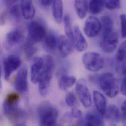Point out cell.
Segmentation results:
<instances>
[{
    "label": "cell",
    "mask_w": 126,
    "mask_h": 126,
    "mask_svg": "<svg viewBox=\"0 0 126 126\" xmlns=\"http://www.w3.org/2000/svg\"><path fill=\"white\" fill-rule=\"evenodd\" d=\"M28 72L26 67H23L18 71L16 76L14 86L16 90L23 93L26 92L28 89L27 81Z\"/></svg>",
    "instance_id": "11"
},
{
    "label": "cell",
    "mask_w": 126,
    "mask_h": 126,
    "mask_svg": "<svg viewBox=\"0 0 126 126\" xmlns=\"http://www.w3.org/2000/svg\"><path fill=\"white\" fill-rule=\"evenodd\" d=\"M76 49L81 52L85 51L87 48V43L81 33L79 28L75 26L73 28V41Z\"/></svg>",
    "instance_id": "13"
},
{
    "label": "cell",
    "mask_w": 126,
    "mask_h": 126,
    "mask_svg": "<svg viewBox=\"0 0 126 126\" xmlns=\"http://www.w3.org/2000/svg\"><path fill=\"white\" fill-rule=\"evenodd\" d=\"M82 62L85 68L92 72L102 69L104 65V60L102 56L96 52H87L83 55Z\"/></svg>",
    "instance_id": "5"
},
{
    "label": "cell",
    "mask_w": 126,
    "mask_h": 126,
    "mask_svg": "<svg viewBox=\"0 0 126 126\" xmlns=\"http://www.w3.org/2000/svg\"><path fill=\"white\" fill-rule=\"evenodd\" d=\"M3 110L5 115L13 123L22 124L27 116L26 112L19 108L18 104L9 105L3 103Z\"/></svg>",
    "instance_id": "6"
},
{
    "label": "cell",
    "mask_w": 126,
    "mask_h": 126,
    "mask_svg": "<svg viewBox=\"0 0 126 126\" xmlns=\"http://www.w3.org/2000/svg\"><path fill=\"white\" fill-rule=\"evenodd\" d=\"M110 126H117L116 125H115V124H112V125H110Z\"/></svg>",
    "instance_id": "39"
},
{
    "label": "cell",
    "mask_w": 126,
    "mask_h": 126,
    "mask_svg": "<svg viewBox=\"0 0 126 126\" xmlns=\"http://www.w3.org/2000/svg\"><path fill=\"white\" fill-rule=\"evenodd\" d=\"M88 2L87 0H78L75 1V7L78 16L81 19H84L87 14L88 9Z\"/></svg>",
    "instance_id": "22"
},
{
    "label": "cell",
    "mask_w": 126,
    "mask_h": 126,
    "mask_svg": "<svg viewBox=\"0 0 126 126\" xmlns=\"http://www.w3.org/2000/svg\"><path fill=\"white\" fill-rule=\"evenodd\" d=\"M93 100L99 113L104 115L107 110V101L105 96L100 92L95 90L93 92Z\"/></svg>",
    "instance_id": "17"
},
{
    "label": "cell",
    "mask_w": 126,
    "mask_h": 126,
    "mask_svg": "<svg viewBox=\"0 0 126 126\" xmlns=\"http://www.w3.org/2000/svg\"><path fill=\"white\" fill-rule=\"evenodd\" d=\"M20 7L23 16L26 20H32L35 15V8L32 0H22Z\"/></svg>",
    "instance_id": "16"
},
{
    "label": "cell",
    "mask_w": 126,
    "mask_h": 126,
    "mask_svg": "<svg viewBox=\"0 0 126 126\" xmlns=\"http://www.w3.org/2000/svg\"><path fill=\"white\" fill-rule=\"evenodd\" d=\"M44 69L39 81V91L40 95L44 96L47 94L49 89L53 74L55 68L54 60L49 55L43 58Z\"/></svg>",
    "instance_id": "2"
},
{
    "label": "cell",
    "mask_w": 126,
    "mask_h": 126,
    "mask_svg": "<svg viewBox=\"0 0 126 126\" xmlns=\"http://www.w3.org/2000/svg\"><path fill=\"white\" fill-rule=\"evenodd\" d=\"M105 5L110 10L119 9L121 7V2L118 0H110L105 1Z\"/></svg>",
    "instance_id": "29"
},
{
    "label": "cell",
    "mask_w": 126,
    "mask_h": 126,
    "mask_svg": "<svg viewBox=\"0 0 126 126\" xmlns=\"http://www.w3.org/2000/svg\"><path fill=\"white\" fill-rule=\"evenodd\" d=\"M126 101H125L122 105V107H121V110H122V116L123 117V118L124 119V120L126 119Z\"/></svg>",
    "instance_id": "35"
},
{
    "label": "cell",
    "mask_w": 126,
    "mask_h": 126,
    "mask_svg": "<svg viewBox=\"0 0 126 126\" xmlns=\"http://www.w3.org/2000/svg\"><path fill=\"white\" fill-rule=\"evenodd\" d=\"M53 14L56 22L60 24L63 17V5L62 0H53L52 3Z\"/></svg>",
    "instance_id": "21"
},
{
    "label": "cell",
    "mask_w": 126,
    "mask_h": 126,
    "mask_svg": "<svg viewBox=\"0 0 126 126\" xmlns=\"http://www.w3.org/2000/svg\"><path fill=\"white\" fill-rule=\"evenodd\" d=\"M24 34L21 30L14 29L7 34L6 37V43L9 46H15L22 40Z\"/></svg>",
    "instance_id": "18"
},
{
    "label": "cell",
    "mask_w": 126,
    "mask_h": 126,
    "mask_svg": "<svg viewBox=\"0 0 126 126\" xmlns=\"http://www.w3.org/2000/svg\"><path fill=\"white\" fill-rule=\"evenodd\" d=\"M64 29L67 37L70 40L72 43L73 41V29L72 27L71 20L69 15H65L64 18Z\"/></svg>",
    "instance_id": "27"
},
{
    "label": "cell",
    "mask_w": 126,
    "mask_h": 126,
    "mask_svg": "<svg viewBox=\"0 0 126 126\" xmlns=\"http://www.w3.org/2000/svg\"><path fill=\"white\" fill-rule=\"evenodd\" d=\"M99 83L102 90L109 97L112 98L117 96L119 92L118 81L111 73L103 74L99 79Z\"/></svg>",
    "instance_id": "3"
},
{
    "label": "cell",
    "mask_w": 126,
    "mask_h": 126,
    "mask_svg": "<svg viewBox=\"0 0 126 126\" xmlns=\"http://www.w3.org/2000/svg\"><path fill=\"white\" fill-rule=\"evenodd\" d=\"M126 75H125L123 78L121 84V87H120L121 91L123 94V95L124 96H125L126 95Z\"/></svg>",
    "instance_id": "33"
},
{
    "label": "cell",
    "mask_w": 126,
    "mask_h": 126,
    "mask_svg": "<svg viewBox=\"0 0 126 126\" xmlns=\"http://www.w3.org/2000/svg\"><path fill=\"white\" fill-rule=\"evenodd\" d=\"M21 64L20 58L15 55H10L4 60L3 69L6 80L8 79L11 75L19 68Z\"/></svg>",
    "instance_id": "10"
},
{
    "label": "cell",
    "mask_w": 126,
    "mask_h": 126,
    "mask_svg": "<svg viewBox=\"0 0 126 126\" xmlns=\"http://www.w3.org/2000/svg\"><path fill=\"white\" fill-rule=\"evenodd\" d=\"M44 69L43 58H35L31 67V79L33 83H38Z\"/></svg>",
    "instance_id": "12"
},
{
    "label": "cell",
    "mask_w": 126,
    "mask_h": 126,
    "mask_svg": "<svg viewBox=\"0 0 126 126\" xmlns=\"http://www.w3.org/2000/svg\"><path fill=\"white\" fill-rule=\"evenodd\" d=\"M76 82V78L73 76H63L59 82V86L62 90H66L71 87Z\"/></svg>",
    "instance_id": "24"
},
{
    "label": "cell",
    "mask_w": 126,
    "mask_h": 126,
    "mask_svg": "<svg viewBox=\"0 0 126 126\" xmlns=\"http://www.w3.org/2000/svg\"><path fill=\"white\" fill-rule=\"evenodd\" d=\"M71 115L75 118H80L82 116V113L81 111L76 108H74L72 109L71 111Z\"/></svg>",
    "instance_id": "32"
},
{
    "label": "cell",
    "mask_w": 126,
    "mask_h": 126,
    "mask_svg": "<svg viewBox=\"0 0 126 126\" xmlns=\"http://www.w3.org/2000/svg\"><path fill=\"white\" fill-rule=\"evenodd\" d=\"M0 78H1V68H0V93L1 92L2 88V83H1Z\"/></svg>",
    "instance_id": "36"
},
{
    "label": "cell",
    "mask_w": 126,
    "mask_h": 126,
    "mask_svg": "<svg viewBox=\"0 0 126 126\" xmlns=\"http://www.w3.org/2000/svg\"><path fill=\"white\" fill-rule=\"evenodd\" d=\"M76 90L82 105L85 108H89L92 104L91 94L83 79H79L76 84Z\"/></svg>",
    "instance_id": "7"
},
{
    "label": "cell",
    "mask_w": 126,
    "mask_h": 126,
    "mask_svg": "<svg viewBox=\"0 0 126 126\" xmlns=\"http://www.w3.org/2000/svg\"><path fill=\"white\" fill-rule=\"evenodd\" d=\"M15 126H25L23 124H17Z\"/></svg>",
    "instance_id": "37"
},
{
    "label": "cell",
    "mask_w": 126,
    "mask_h": 126,
    "mask_svg": "<svg viewBox=\"0 0 126 126\" xmlns=\"http://www.w3.org/2000/svg\"><path fill=\"white\" fill-rule=\"evenodd\" d=\"M101 21L103 35L108 34L113 31V21L111 17L108 15L103 16L101 17Z\"/></svg>",
    "instance_id": "23"
},
{
    "label": "cell",
    "mask_w": 126,
    "mask_h": 126,
    "mask_svg": "<svg viewBox=\"0 0 126 126\" xmlns=\"http://www.w3.org/2000/svg\"><path fill=\"white\" fill-rule=\"evenodd\" d=\"M9 13L11 16L15 20L19 21L21 17V9L20 5L18 4H15L11 6L9 9Z\"/></svg>",
    "instance_id": "28"
},
{
    "label": "cell",
    "mask_w": 126,
    "mask_h": 126,
    "mask_svg": "<svg viewBox=\"0 0 126 126\" xmlns=\"http://www.w3.org/2000/svg\"><path fill=\"white\" fill-rule=\"evenodd\" d=\"M101 29V22L96 17L90 16L85 21L84 26V32L89 37L96 36Z\"/></svg>",
    "instance_id": "9"
},
{
    "label": "cell",
    "mask_w": 126,
    "mask_h": 126,
    "mask_svg": "<svg viewBox=\"0 0 126 126\" xmlns=\"http://www.w3.org/2000/svg\"><path fill=\"white\" fill-rule=\"evenodd\" d=\"M29 39L34 43L39 42L44 39L47 35V29L41 21L34 20L28 25Z\"/></svg>",
    "instance_id": "4"
},
{
    "label": "cell",
    "mask_w": 126,
    "mask_h": 126,
    "mask_svg": "<svg viewBox=\"0 0 126 126\" xmlns=\"http://www.w3.org/2000/svg\"><path fill=\"white\" fill-rule=\"evenodd\" d=\"M66 103L70 107H73L75 106L76 103V98L75 94L73 92L68 93L65 99Z\"/></svg>",
    "instance_id": "30"
},
{
    "label": "cell",
    "mask_w": 126,
    "mask_h": 126,
    "mask_svg": "<svg viewBox=\"0 0 126 126\" xmlns=\"http://www.w3.org/2000/svg\"><path fill=\"white\" fill-rule=\"evenodd\" d=\"M118 43V36L114 31L103 35L100 42V46L103 51L107 53H111L116 49Z\"/></svg>",
    "instance_id": "8"
},
{
    "label": "cell",
    "mask_w": 126,
    "mask_h": 126,
    "mask_svg": "<svg viewBox=\"0 0 126 126\" xmlns=\"http://www.w3.org/2000/svg\"><path fill=\"white\" fill-rule=\"evenodd\" d=\"M84 126H104L101 115L95 111L87 112L84 118Z\"/></svg>",
    "instance_id": "15"
},
{
    "label": "cell",
    "mask_w": 126,
    "mask_h": 126,
    "mask_svg": "<svg viewBox=\"0 0 126 126\" xmlns=\"http://www.w3.org/2000/svg\"><path fill=\"white\" fill-rule=\"evenodd\" d=\"M120 24H121V35L123 38L126 36V17L125 14H121L120 16Z\"/></svg>",
    "instance_id": "31"
},
{
    "label": "cell",
    "mask_w": 126,
    "mask_h": 126,
    "mask_svg": "<svg viewBox=\"0 0 126 126\" xmlns=\"http://www.w3.org/2000/svg\"><path fill=\"white\" fill-rule=\"evenodd\" d=\"M58 48L60 55L63 58L67 57L73 51L72 42L63 35H61L58 37Z\"/></svg>",
    "instance_id": "14"
},
{
    "label": "cell",
    "mask_w": 126,
    "mask_h": 126,
    "mask_svg": "<svg viewBox=\"0 0 126 126\" xmlns=\"http://www.w3.org/2000/svg\"><path fill=\"white\" fill-rule=\"evenodd\" d=\"M105 117L109 121L113 123L118 122L120 119V113L118 108L114 105L107 108L105 113Z\"/></svg>",
    "instance_id": "20"
},
{
    "label": "cell",
    "mask_w": 126,
    "mask_h": 126,
    "mask_svg": "<svg viewBox=\"0 0 126 126\" xmlns=\"http://www.w3.org/2000/svg\"><path fill=\"white\" fill-rule=\"evenodd\" d=\"M1 52H2V51H1V49L0 46V55L1 54Z\"/></svg>",
    "instance_id": "38"
},
{
    "label": "cell",
    "mask_w": 126,
    "mask_h": 126,
    "mask_svg": "<svg viewBox=\"0 0 126 126\" xmlns=\"http://www.w3.org/2000/svg\"><path fill=\"white\" fill-rule=\"evenodd\" d=\"M24 52L28 58H32L37 52L35 43L28 39L24 45Z\"/></svg>",
    "instance_id": "26"
},
{
    "label": "cell",
    "mask_w": 126,
    "mask_h": 126,
    "mask_svg": "<svg viewBox=\"0 0 126 126\" xmlns=\"http://www.w3.org/2000/svg\"><path fill=\"white\" fill-rule=\"evenodd\" d=\"M53 0H41L38 1L39 3L43 7H48L52 4Z\"/></svg>",
    "instance_id": "34"
},
{
    "label": "cell",
    "mask_w": 126,
    "mask_h": 126,
    "mask_svg": "<svg viewBox=\"0 0 126 126\" xmlns=\"http://www.w3.org/2000/svg\"><path fill=\"white\" fill-rule=\"evenodd\" d=\"M105 5L104 0H91L88 2V9L90 12L93 14L100 13Z\"/></svg>",
    "instance_id": "25"
},
{
    "label": "cell",
    "mask_w": 126,
    "mask_h": 126,
    "mask_svg": "<svg viewBox=\"0 0 126 126\" xmlns=\"http://www.w3.org/2000/svg\"><path fill=\"white\" fill-rule=\"evenodd\" d=\"M44 46L45 49L49 52H53L58 47V37L53 32L48 33L44 38Z\"/></svg>",
    "instance_id": "19"
},
{
    "label": "cell",
    "mask_w": 126,
    "mask_h": 126,
    "mask_svg": "<svg viewBox=\"0 0 126 126\" xmlns=\"http://www.w3.org/2000/svg\"><path fill=\"white\" fill-rule=\"evenodd\" d=\"M39 126H55L58 118V110L51 103L44 102L37 108Z\"/></svg>",
    "instance_id": "1"
}]
</instances>
